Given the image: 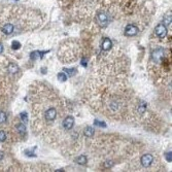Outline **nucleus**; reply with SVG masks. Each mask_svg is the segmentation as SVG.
I'll use <instances>...</instances> for the list:
<instances>
[{
    "mask_svg": "<svg viewBox=\"0 0 172 172\" xmlns=\"http://www.w3.org/2000/svg\"><path fill=\"white\" fill-rule=\"evenodd\" d=\"M58 79L60 81H65L67 79V76H66V74L64 72H60V73H58Z\"/></svg>",
    "mask_w": 172,
    "mask_h": 172,
    "instance_id": "obj_15",
    "label": "nucleus"
},
{
    "mask_svg": "<svg viewBox=\"0 0 172 172\" xmlns=\"http://www.w3.org/2000/svg\"><path fill=\"white\" fill-rule=\"evenodd\" d=\"M20 118H21V120H22L23 122H24V123H27L28 122V113L27 112H22L20 115Z\"/></svg>",
    "mask_w": 172,
    "mask_h": 172,
    "instance_id": "obj_17",
    "label": "nucleus"
},
{
    "mask_svg": "<svg viewBox=\"0 0 172 172\" xmlns=\"http://www.w3.org/2000/svg\"><path fill=\"white\" fill-rule=\"evenodd\" d=\"M20 46H21V44L19 41H17V40H14V41H12V48L14 49H20Z\"/></svg>",
    "mask_w": 172,
    "mask_h": 172,
    "instance_id": "obj_18",
    "label": "nucleus"
},
{
    "mask_svg": "<svg viewBox=\"0 0 172 172\" xmlns=\"http://www.w3.org/2000/svg\"><path fill=\"white\" fill-rule=\"evenodd\" d=\"M155 33L159 38H164L167 35V28L165 27L164 24H159L155 28Z\"/></svg>",
    "mask_w": 172,
    "mask_h": 172,
    "instance_id": "obj_7",
    "label": "nucleus"
},
{
    "mask_svg": "<svg viewBox=\"0 0 172 172\" xmlns=\"http://www.w3.org/2000/svg\"><path fill=\"white\" fill-rule=\"evenodd\" d=\"M111 46H112V42H111V40L109 39V38H104V39L102 40V44H101V49H102L103 52L109 51V49H111Z\"/></svg>",
    "mask_w": 172,
    "mask_h": 172,
    "instance_id": "obj_9",
    "label": "nucleus"
},
{
    "mask_svg": "<svg viewBox=\"0 0 172 172\" xmlns=\"http://www.w3.org/2000/svg\"><path fill=\"white\" fill-rule=\"evenodd\" d=\"M166 160L168 161V162H171V161H172L171 152H167V154H166Z\"/></svg>",
    "mask_w": 172,
    "mask_h": 172,
    "instance_id": "obj_23",
    "label": "nucleus"
},
{
    "mask_svg": "<svg viewBox=\"0 0 172 172\" xmlns=\"http://www.w3.org/2000/svg\"><path fill=\"white\" fill-rule=\"evenodd\" d=\"M75 162L79 165H86L88 163V159L85 155H81V156H78L76 159H75Z\"/></svg>",
    "mask_w": 172,
    "mask_h": 172,
    "instance_id": "obj_11",
    "label": "nucleus"
},
{
    "mask_svg": "<svg viewBox=\"0 0 172 172\" xmlns=\"http://www.w3.org/2000/svg\"><path fill=\"white\" fill-rule=\"evenodd\" d=\"M40 52H33V53H31V55H30V58H31L32 60H36L37 59L39 56H42V55H40Z\"/></svg>",
    "mask_w": 172,
    "mask_h": 172,
    "instance_id": "obj_16",
    "label": "nucleus"
},
{
    "mask_svg": "<svg viewBox=\"0 0 172 172\" xmlns=\"http://www.w3.org/2000/svg\"><path fill=\"white\" fill-rule=\"evenodd\" d=\"M16 128H17V131H18L19 134H20L21 136H25L26 135V127H25L24 124H22V123L18 124L16 126Z\"/></svg>",
    "mask_w": 172,
    "mask_h": 172,
    "instance_id": "obj_12",
    "label": "nucleus"
},
{
    "mask_svg": "<svg viewBox=\"0 0 172 172\" xmlns=\"http://www.w3.org/2000/svg\"><path fill=\"white\" fill-rule=\"evenodd\" d=\"M164 20H165V24L170 25L171 24V15H167V16L164 18Z\"/></svg>",
    "mask_w": 172,
    "mask_h": 172,
    "instance_id": "obj_20",
    "label": "nucleus"
},
{
    "mask_svg": "<svg viewBox=\"0 0 172 172\" xmlns=\"http://www.w3.org/2000/svg\"><path fill=\"white\" fill-rule=\"evenodd\" d=\"M3 52V46H2V44H0V54Z\"/></svg>",
    "mask_w": 172,
    "mask_h": 172,
    "instance_id": "obj_25",
    "label": "nucleus"
},
{
    "mask_svg": "<svg viewBox=\"0 0 172 172\" xmlns=\"http://www.w3.org/2000/svg\"><path fill=\"white\" fill-rule=\"evenodd\" d=\"M94 125H95V126H98V127H106V124H105L104 122L95 121V122H94Z\"/></svg>",
    "mask_w": 172,
    "mask_h": 172,
    "instance_id": "obj_21",
    "label": "nucleus"
},
{
    "mask_svg": "<svg viewBox=\"0 0 172 172\" xmlns=\"http://www.w3.org/2000/svg\"><path fill=\"white\" fill-rule=\"evenodd\" d=\"M96 20H97V24L101 27H106L109 23V16L104 12H100L96 16Z\"/></svg>",
    "mask_w": 172,
    "mask_h": 172,
    "instance_id": "obj_3",
    "label": "nucleus"
},
{
    "mask_svg": "<svg viewBox=\"0 0 172 172\" xmlns=\"http://www.w3.org/2000/svg\"><path fill=\"white\" fill-rule=\"evenodd\" d=\"M140 163H141V165H142L143 167H150V165L154 163V156L152 155H150V154H145V155H143L142 157H141V159H140Z\"/></svg>",
    "mask_w": 172,
    "mask_h": 172,
    "instance_id": "obj_6",
    "label": "nucleus"
},
{
    "mask_svg": "<svg viewBox=\"0 0 172 172\" xmlns=\"http://www.w3.org/2000/svg\"><path fill=\"white\" fill-rule=\"evenodd\" d=\"M94 133H95V130H94V128H92V127H87V128L85 129V131H83V134H85L86 137H93Z\"/></svg>",
    "mask_w": 172,
    "mask_h": 172,
    "instance_id": "obj_13",
    "label": "nucleus"
},
{
    "mask_svg": "<svg viewBox=\"0 0 172 172\" xmlns=\"http://www.w3.org/2000/svg\"><path fill=\"white\" fill-rule=\"evenodd\" d=\"M7 120V115L4 111H0V124H3Z\"/></svg>",
    "mask_w": 172,
    "mask_h": 172,
    "instance_id": "obj_14",
    "label": "nucleus"
},
{
    "mask_svg": "<svg viewBox=\"0 0 172 172\" xmlns=\"http://www.w3.org/2000/svg\"><path fill=\"white\" fill-rule=\"evenodd\" d=\"M64 71H66L69 75H73L76 73V69H64Z\"/></svg>",
    "mask_w": 172,
    "mask_h": 172,
    "instance_id": "obj_22",
    "label": "nucleus"
},
{
    "mask_svg": "<svg viewBox=\"0 0 172 172\" xmlns=\"http://www.w3.org/2000/svg\"><path fill=\"white\" fill-rule=\"evenodd\" d=\"M3 158H4V154L2 152H0V161L3 160Z\"/></svg>",
    "mask_w": 172,
    "mask_h": 172,
    "instance_id": "obj_24",
    "label": "nucleus"
},
{
    "mask_svg": "<svg viewBox=\"0 0 172 172\" xmlns=\"http://www.w3.org/2000/svg\"><path fill=\"white\" fill-rule=\"evenodd\" d=\"M77 49L76 46H67L66 49L64 46H61L59 51V58L62 62H72L77 59Z\"/></svg>",
    "mask_w": 172,
    "mask_h": 172,
    "instance_id": "obj_2",
    "label": "nucleus"
},
{
    "mask_svg": "<svg viewBox=\"0 0 172 172\" xmlns=\"http://www.w3.org/2000/svg\"><path fill=\"white\" fill-rule=\"evenodd\" d=\"M7 71L9 72V73H12V74L17 73V72L19 71V66L17 65L16 63H12V62H10V63L7 65Z\"/></svg>",
    "mask_w": 172,
    "mask_h": 172,
    "instance_id": "obj_10",
    "label": "nucleus"
},
{
    "mask_svg": "<svg viewBox=\"0 0 172 172\" xmlns=\"http://www.w3.org/2000/svg\"><path fill=\"white\" fill-rule=\"evenodd\" d=\"M6 140V134L4 131H0V142H4Z\"/></svg>",
    "mask_w": 172,
    "mask_h": 172,
    "instance_id": "obj_19",
    "label": "nucleus"
},
{
    "mask_svg": "<svg viewBox=\"0 0 172 172\" xmlns=\"http://www.w3.org/2000/svg\"><path fill=\"white\" fill-rule=\"evenodd\" d=\"M138 33V27L133 24H129L125 28V35L129 36V37H133V36L137 35Z\"/></svg>",
    "mask_w": 172,
    "mask_h": 172,
    "instance_id": "obj_5",
    "label": "nucleus"
},
{
    "mask_svg": "<svg viewBox=\"0 0 172 172\" xmlns=\"http://www.w3.org/2000/svg\"><path fill=\"white\" fill-rule=\"evenodd\" d=\"M73 126H74V119L71 115H67V117L64 118L63 121H62V127H63L66 131L71 130V129L73 128Z\"/></svg>",
    "mask_w": 172,
    "mask_h": 172,
    "instance_id": "obj_4",
    "label": "nucleus"
},
{
    "mask_svg": "<svg viewBox=\"0 0 172 172\" xmlns=\"http://www.w3.org/2000/svg\"><path fill=\"white\" fill-rule=\"evenodd\" d=\"M131 96L125 93L122 88H106L104 95L102 96L103 112L113 119H123L128 112V105L130 103Z\"/></svg>",
    "mask_w": 172,
    "mask_h": 172,
    "instance_id": "obj_1",
    "label": "nucleus"
},
{
    "mask_svg": "<svg viewBox=\"0 0 172 172\" xmlns=\"http://www.w3.org/2000/svg\"><path fill=\"white\" fill-rule=\"evenodd\" d=\"M14 30H15V26L12 24H10V23H6V24H4L1 28V31L3 32L5 35L12 34V32H14Z\"/></svg>",
    "mask_w": 172,
    "mask_h": 172,
    "instance_id": "obj_8",
    "label": "nucleus"
}]
</instances>
